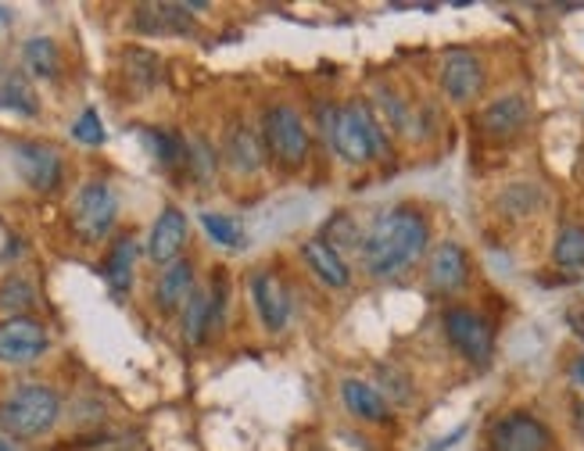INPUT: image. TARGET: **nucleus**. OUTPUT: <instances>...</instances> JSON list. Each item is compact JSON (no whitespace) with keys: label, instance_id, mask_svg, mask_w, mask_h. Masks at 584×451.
I'll list each match as a JSON object with an SVG mask.
<instances>
[{"label":"nucleus","instance_id":"nucleus-1","mask_svg":"<svg viewBox=\"0 0 584 451\" xmlns=\"http://www.w3.org/2000/svg\"><path fill=\"white\" fill-rule=\"evenodd\" d=\"M427 248V218L413 208H395L384 212L370 226V234L362 237V269L373 277H391L402 272L409 262H416Z\"/></svg>","mask_w":584,"mask_h":451},{"label":"nucleus","instance_id":"nucleus-2","mask_svg":"<svg viewBox=\"0 0 584 451\" xmlns=\"http://www.w3.org/2000/svg\"><path fill=\"white\" fill-rule=\"evenodd\" d=\"M61 416V402L50 387L25 384L15 394H8L0 405V427L11 437H40L47 433Z\"/></svg>","mask_w":584,"mask_h":451},{"label":"nucleus","instance_id":"nucleus-3","mask_svg":"<svg viewBox=\"0 0 584 451\" xmlns=\"http://www.w3.org/2000/svg\"><path fill=\"white\" fill-rule=\"evenodd\" d=\"M262 133H266V144H269V150H273V158L280 161V166L297 169L308 158V133H305L302 115H297L294 108H288V104L269 108L262 119Z\"/></svg>","mask_w":584,"mask_h":451},{"label":"nucleus","instance_id":"nucleus-4","mask_svg":"<svg viewBox=\"0 0 584 451\" xmlns=\"http://www.w3.org/2000/svg\"><path fill=\"white\" fill-rule=\"evenodd\" d=\"M337 150H341V158L351 161V166H362V161H370L377 155V126H373V119L370 112L359 104V101H351L348 108H341L337 112V126H334V140Z\"/></svg>","mask_w":584,"mask_h":451},{"label":"nucleus","instance_id":"nucleus-5","mask_svg":"<svg viewBox=\"0 0 584 451\" xmlns=\"http://www.w3.org/2000/svg\"><path fill=\"white\" fill-rule=\"evenodd\" d=\"M115 212H119V201L112 194V187L93 180L76 194L72 201V226L76 234L83 240H101L108 229L115 223Z\"/></svg>","mask_w":584,"mask_h":451},{"label":"nucleus","instance_id":"nucleus-6","mask_svg":"<svg viewBox=\"0 0 584 451\" xmlns=\"http://www.w3.org/2000/svg\"><path fill=\"white\" fill-rule=\"evenodd\" d=\"M441 323H445L448 340H452V345L463 351L473 365L492 362L495 337H492V326H487L484 316H478V312H470V308H448L441 316Z\"/></svg>","mask_w":584,"mask_h":451},{"label":"nucleus","instance_id":"nucleus-7","mask_svg":"<svg viewBox=\"0 0 584 451\" xmlns=\"http://www.w3.org/2000/svg\"><path fill=\"white\" fill-rule=\"evenodd\" d=\"M44 351H47V330L40 319L15 316L0 326V362L25 365V362H36Z\"/></svg>","mask_w":584,"mask_h":451},{"label":"nucleus","instance_id":"nucleus-8","mask_svg":"<svg viewBox=\"0 0 584 451\" xmlns=\"http://www.w3.org/2000/svg\"><path fill=\"white\" fill-rule=\"evenodd\" d=\"M552 433L541 419L513 413L492 427V451H549Z\"/></svg>","mask_w":584,"mask_h":451},{"label":"nucleus","instance_id":"nucleus-9","mask_svg":"<svg viewBox=\"0 0 584 451\" xmlns=\"http://www.w3.org/2000/svg\"><path fill=\"white\" fill-rule=\"evenodd\" d=\"M441 87L452 101H473L484 90V65L470 50H448L441 61Z\"/></svg>","mask_w":584,"mask_h":451},{"label":"nucleus","instance_id":"nucleus-10","mask_svg":"<svg viewBox=\"0 0 584 451\" xmlns=\"http://www.w3.org/2000/svg\"><path fill=\"white\" fill-rule=\"evenodd\" d=\"M15 166L22 172V180L33 190H40V194H47L61 180V158L50 144H36V140L15 144Z\"/></svg>","mask_w":584,"mask_h":451},{"label":"nucleus","instance_id":"nucleus-11","mask_svg":"<svg viewBox=\"0 0 584 451\" xmlns=\"http://www.w3.org/2000/svg\"><path fill=\"white\" fill-rule=\"evenodd\" d=\"M251 294H255V308L262 323L269 330H283L288 326V316H291V294H288V283H283L277 272H255L251 277Z\"/></svg>","mask_w":584,"mask_h":451},{"label":"nucleus","instance_id":"nucleus-12","mask_svg":"<svg viewBox=\"0 0 584 451\" xmlns=\"http://www.w3.org/2000/svg\"><path fill=\"white\" fill-rule=\"evenodd\" d=\"M527 119H531L527 101L520 98V93H509V98L484 108L481 129H484V136H492V140H513V136L527 126Z\"/></svg>","mask_w":584,"mask_h":451},{"label":"nucleus","instance_id":"nucleus-13","mask_svg":"<svg viewBox=\"0 0 584 451\" xmlns=\"http://www.w3.org/2000/svg\"><path fill=\"white\" fill-rule=\"evenodd\" d=\"M223 294H226V283L215 280V291L212 294H194L187 301V316H183V334L190 345H201L205 334L212 330L215 323L223 316Z\"/></svg>","mask_w":584,"mask_h":451},{"label":"nucleus","instance_id":"nucleus-14","mask_svg":"<svg viewBox=\"0 0 584 451\" xmlns=\"http://www.w3.org/2000/svg\"><path fill=\"white\" fill-rule=\"evenodd\" d=\"M183 240H187V218L180 208H166L158 215V223L151 229V240H147V255L155 258V262H172L176 255L183 251Z\"/></svg>","mask_w":584,"mask_h":451},{"label":"nucleus","instance_id":"nucleus-15","mask_svg":"<svg viewBox=\"0 0 584 451\" xmlns=\"http://www.w3.org/2000/svg\"><path fill=\"white\" fill-rule=\"evenodd\" d=\"M430 283L438 286V291L452 294L459 286L467 283V251L459 248V244L445 240L438 251L430 258Z\"/></svg>","mask_w":584,"mask_h":451},{"label":"nucleus","instance_id":"nucleus-16","mask_svg":"<svg viewBox=\"0 0 584 451\" xmlns=\"http://www.w3.org/2000/svg\"><path fill=\"white\" fill-rule=\"evenodd\" d=\"M190 297H194V266H190V262H172L158 280V291H155L158 308L161 312H176L180 305H187Z\"/></svg>","mask_w":584,"mask_h":451},{"label":"nucleus","instance_id":"nucleus-17","mask_svg":"<svg viewBox=\"0 0 584 451\" xmlns=\"http://www.w3.org/2000/svg\"><path fill=\"white\" fill-rule=\"evenodd\" d=\"M302 255H305V262L312 266V272H316V277H319L323 283H330V286H348L351 272H348V266H345V258L337 255L327 240H305Z\"/></svg>","mask_w":584,"mask_h":451},{"label":"nucleus","instance_id":"nucleus-18","mask_svg":"<svg viewBox=\"0 0 584 451\" xmlns=\"http://www.w3.org/2000/svg\"><path fill=\"white\" fill-rule=\"evenodd\" d=\"M137 25L144 33H183L190 30V4H144Z\"/></svg>","mask_w":584,"mask_h":451},{"label":"nucleus","instance_id":"nucleus-19","mask_svg":"<svg viewBox=\"0 0 584 451\" xmlns=\"http://www.w3.org/2000/svg\"><path fill=\"white\" fill-rule=\"evenodd\" d=\"M341 398L348 405V413L366 419V422H384L388 419V402L380 398V394L370 384H362V380H345V384H341Z\"/></svg>","mask_w":584,"mask_h":451},{"label":"nucleus","instance_id":"nucleus-20","mask_svg":"<svg viewBox=\"0 0 584 451\" xmlns=\"http://www.w3.org/2000/svg\"><path fill=\"white\" fill-rule=\"evenodd\" d=\"M133 262H137V244H133V237L115 240V248H112V255H108V262H104L108 286H112L115 294H126V291H130V283H133Z\"/></svg>","mask_w":584,"mask_h":451},{"label":"nucleus","instance_id":"nucleus-21","mask_svg":"<svg viewBox=\"0 0 584 451\" xmlns=\"http://www.w3.org/2000/svg\"><path fill=\"white\" fill-rule=\"evenodd\" d=\"M0 108L19 115H36V98L33 87L25 83L22 72H0Z\"/></svg>","mask_w":584,"mask_h":451},{"label":"nucleus","instance_id":"nucleus-22","mask_svg":"<svg viewBox=\"0 0 584 451\" xmlns=\"http://www.w3.org/2000/svg\"><path fill=\"white\" fill-rule=\"evenodd\" d=\"M22 58H25V68H30V72L40 76V79H54V76H58V44H54V40H47V36L30 40V44H25V50H22Z\"/></svg>","mask_w":584,"mask_h":451},{"label":"nucleus","instance_id":"nucleus-23","mask_svg":"<svg viewBox=\"0 0 584 451\" xmlns=\"http://www.w3.org/2000/svg\"><path fill=\"white\" fill-rule=\"evenodd\" d=\"M555 266L563 269H581L584 266V226H563L555 234V248H552Z\"/></svg>","mask_w":584,"mask_h":451},{"label":"nucleus","instance_id":"nucleus-24","mask_svg":"<svg viewBox=\"0 0 584 451\" xmlns=\"http://www.w3.org/2000/svg\"><path fill=\"white\" fill-rule=\"evenodd\" d=\"M201 226H205V234L215 244H223V248H244V229H240L237 218L205 212V215H201Z\"/></svg>","mask_w":584,"mask_h":451},{"label":"nucleus","instance_id":"nucleus-25","mask_svg":"<svg viewBox=\"0 0 584 451\" xmlns=\"http://www.w3.org/2000/svg\"><path fill=\"white\" fill-rule=\"evenodd\" d=\"M226 155H229V161H234V169H240V172H251V169H258V140L248 133V129H237L234 136H229V147H226Z\"/></svg>","mask_w":584,"mask_h":451},{"label":"nucleus","instance_id":"nucleus-26","mask_svg":"<svg viewBox=\"0 0 584 451\" xmlns=\"http://www.w3.org/2000/svg\"><path fill=\"white\" fill-rule=\"evenodd\" d=\"M36 301V291L22 277H11L0 283V308L4 312H25Z\"/></svg>","mask_w":584,"mask_h":451},{"label":"nucleus","instance_id":"nucleus-27","mask_svg":"<svg viewBox=\"0 0 584 451\" xmlns=\"http://www.w3.org/2000/svg\"><path fill=\"white\" fill-rule=\"evenodd\" d=\"M144 140H147V147L155 150V158L161 161V166H176L180 158H187L183 155V144L176 140L172 133H161V129H144Z\"/></svg>","mask_w":584,"mask_h":451},{"label":"nucleus","instance_id":"nucleus-28","mask_svg":"<svg viewBox=\"0 0 584 451\" xmlns=\"http://www.w3.org/2000/svg\"><path fill=\"white\" fill-rule=\"evenodd\" d=\"M72 136L79 144H90V147H98L104 144V126H101V115L93 112V108H87L83 115L76 119V126H72Z\"/></svg>","mask_w":584,"mask_h":451},{"label":"nucleus","instance_id":"nucleus-29","mask_svg":"<svg viewBox=\"0 0 584 451\" xmlns=\"http://www.w3.org/2000/svg\"><path fill=\"white\" fill-rule=\"evenodd\" d=\"M570 376H574V384H577V387H584V359L574 362V369H570Z\"/></svg>","mask_w":584,"mask_h":451},{"label":"nucleus","instance_id":"nucleus-30","mask_svg":"<svg viewBox=\"0 0 584 451\" xmlns=\"http://www.w3.org/2000/svg\"><path fill=\"white\" fill-rule=\"evenodd\" d=\"M0 451H19L15 444H8V441H0Z\"/></svg>","mask_w":584,"mask_h":451},{"label":"nucleus","instance_id":"nucleus-31","mask_svg":"<svg viewBox=\"0 0 584 451\" xmlns=\"http://www.w3.org/2000/svg\"><path fill=\"white\" fill-rule=\"evenodd\" d=\"M581 430H584V408H581Z\"/></svg>","mask_w":584,"mask_h":451}]
</instances>
